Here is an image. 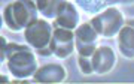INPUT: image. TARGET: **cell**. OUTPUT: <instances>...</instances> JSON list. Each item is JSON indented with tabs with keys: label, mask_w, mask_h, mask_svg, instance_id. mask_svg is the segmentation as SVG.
Wrapping results in <instances>:
<instances>
[{
	"label": "cell",
	"mask_w": 134,
	"mask_h": 84,
	"mask_svg": "<svg viewBox=\"0 0 134 84\" xmlns=\"http://www.w3.org/2000/svg\"><path fill=\"white\" fill-rule=\"evenodd\" d=\"M0 60L6 63L9 74L15 80L33 78L39 69L37 53L31 47L8 42L5 36H0Z\"/></svg>",
	"instance_id": "1"
},
{
	"label": "cell",
	"mask_w": 134,
	"mask_h": 84,
	"mask_svg": "<svg viewBox=\"0 0 134 84\" xmlns=\"http://www.w3.org/2000/svg\"><path fill=\"white\" fill-rule=\"evenodd\" d=\"M39 9L33 0H14L3 9V24L6 29L21 33L29 27L34 20L39 18Z\"/></svg>",
	"instance_id": "2"
},
{
	"label": "cell",
	"mask_w": 134,
	"mask_h": 84,
	"mask_svg": "<svg viewBox=\"0 0 134 84\" xmlns=\"http://www.w3.org/2000/svg\"><path fill=\"white\" fill-rule=\"evenodd\" d=\"M25 44L37 53L40 57H51L52 53V39H54V23L40 18L34 20L27 29L23 32Z\"/></svg>",
	"instance_id": "3"
},
{
	"label": "cell",
	"mask_w": 134,
	"mask_h": 84,
	"mask_svg": "<svg viewBox=\"0 0 134 84\" xmlns=\"http://www.w3.org/2000/svg\"><path fill=\"white\" fill-rule=\"evenodd\" d=\"M127 18L124 17V12L116 8V6H109L100 14L94 15L90 23L94 26V29L98 32V35L106 39L116 38L121 29L124 27Z\"/></svg>",
	"instance_id": "4"
},
{
	"label": "cell",
	"mask_w": 134,
	"mask_h": 84,
	"mask_svg": "<svg viewBox=\"0 0 134 84\" xmlns=\"http://www.w3.org/2000/svg\"><path fill=\"white\" fill-rule=\"evenodd\" d=\"M52 53L60 60L70 59L76 53V35L73 30L54 26Z\"/></svg>",
	"instance_id": "5"
},
{
	"label": "cell",
	"mask_w": 134,
	"mask_h": 84,
	"mask_svg": "<svg viewBox=\"0 0 134 84\" xmlns=\"http://www.w3.org/2000/svg\"><path fill=\"white\" fill-rule=\"evenodd\" d=\"M75 35H76V54L83 56V57H91L96 53L97 47H98V39H100V35L94 29V26L90 21L82 23L75 30Z\"/></svg>",
	"instance_id": "6"
},
{
	"label": "cell",
	"mask_w": 134,
	"mask_h": 84,
	"mask_svg": "<svg viewBox=\"0 0 134 84\" xmlns=\"http://www.w3.org/2000/svg\"><path fill=\"white\" fill-rule=\"evenodd\" d=\"M91 62L96 75H107L116 68L118 54L109 45H98L96 53L91 56Z\"/></svg>",
	"instance_id": "7"
},
{
	"label": "cell",
	"mask_w": 134,
	"mask_h": 84,
	"mask_svg": "<svg viewBox=\"0 0 134 84\" xmlns=\"http://www.w3.org/2000/svg\"><path fill=\"white\" fill-rule=\"evenodd\" d=\"M67 75H69V72L63 63L51 62V63H45L39 66V69L36 71V74L31 80L42 84H58L64 83L67 80Z\"/></svg>",
	"instance_id": "8"
},
{
	"label": "cell",
	"mask_w": 134,
	"mask_h": 84,
	"mask_svg": "<svg viewBox=\"0 0 134 84\" xmlns=\"http://www.w3.org/2000/svg\"><path fill=\"white\" fill-rule=\"evenodd\" d=\"M54 26L57 27H63V29L75 30L82 24L81 23V12L77 9V6L72 3L70 0H64L58 9V14L55 17V20L52 21Z\"/></svg>",
	"instance_id": "9"
},
{
	"label": "cell",
	"mask_w": 134,
	"mask_h": 84,
	"mask_svg": "<svg viewBox=\"0 0 134 84\" xmlns=\"http://www.w3.org/2000/svg\"><path fill=\"white\" fill-rule=\"evenodd\" d=\"M116 38L121 56L127 60H134V18H128L125 21Z\"/></svg>",
	"instance_id": "10"
},
{
	"label": "cell",
	"mask_w": 134,
	"mask_h": 84,
	"mask_svg": "<svg viewBox=\"0 0 134 84\" xmlns=\"http://www.w3.org/2000/svg\"><path fill=\"white\" fill-rule=\"evenodd\" d=\"M64 0H36L39 14L43 18H46L49 21H54L58 14V9Z\"/></svg>",
	"instance_id": "11"
},
{
	"label": "cell",
	"mask_w": 134,
	"mask_h": 84,
	"mask_svg": "<svg viewBox=\"0 0 134 84\" xmlns=\"http://www.w3.org/2000/svg\"><path fill=\"white\" fill-rule=\"evenodd\" d=\"M77 66L82 75H94V68H92L91 57H83V56H77Z\"/></svg>",
	"instance_id": "12"
},
{
	"label": "cell",
	"mask_w": 134,
	"mask_h": 84,
	"mask_svg": "<svg viewBox=\"0 0 134 84\" xmlns=\"http://www.w3.org/2000/svg\"><path fill=\"white\" fill-rule=\"evenodd\" d=\"M0 80H2L3 83H10V81L14 80V77H12V75H10V77H8V75H2V77H0Z\"/></svg>",
	"instance_id": "13"
},
{
	"label": "cell",
	"mask_w": 134,
	"mask_h": 84,
	"mask_svg": "<svg viewBox=\"0 0 134 84\" xmlns=\"http://www.w3.org/2000/svg\"><path fill=\"white\" fill-rule=\"evenodd\" d=\"M33 2H36V0H33Z\"/></svg>",
	"instance_id": "14"
}]
</instances>
